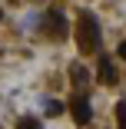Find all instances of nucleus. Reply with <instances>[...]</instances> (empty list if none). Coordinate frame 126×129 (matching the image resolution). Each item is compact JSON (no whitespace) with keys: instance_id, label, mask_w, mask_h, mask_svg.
<instances>
[{"instance_id":"8","label":"nucleus","mask_w":126,"mask_h":129,"mask_svg":"<svg viewBox=\"0 0 126 129\" xmlns=\"http://www.w3.org/2000/svg\"><path fill=\"white\" fill-rule=\"evenodd\" d=\"M60 113H63V103L50 99V103H46V116H60Z\"/></svg>"},{"instance_id":"9","label":"nucleus","mask_w":126,"mask_h":129,"mask_svg":"<svg viewBox=\"0 0 126 129\" xmlns=\"http://www.w3.org/2000/svg\"><path fill=\"white\" fill-rule=\"evenodd\" d=\"M116 53H119V56H123V60H126V40H123V43H119V46H116Z\"/></svg>"},{"instance_id":"6","label":"nucleus","mask_w":126,"mask_h":129,"mask_svg":"<svg viewBox=\"0 0 126 129\" xmlns=\"http://www.w3.org/2000/svg\"><path fill=\"white\" fill-rule=\"evenodd\" d=\"M17 129H40V122H37L33 116H23V119L17 122Z\"/></svg>"},{"instance_id":"3","label":"nucleus","mask_w":126,"mask_h":129,"mask_svg":"<svg viewBox=\"0 0 126 129\" xmlns=\"http://www.w3.org/2000/svg\"><path fill=\"white\" fill-rule=\"evenodd\" d=\"M70 113H73V119H77V126H90V119H93V113H90V99L80 96V93L70 99Z\"/></svg>"},{"instance_id":"5","label":"nucleus","mask_w":126,"mask_h":129,"mask_svg":"<svg viewBox=\"0 0 126 129\" xmlns=\"http://www.w3.org/2000/svg\"><path fill=\"white\" fill-rule=\"evenodd\" d=\"M70 83L73 86H86L90 83V70L83 63H70Z\"/></svg>"},{"instance_id":"2","label":"nucleus","mask_w":126,"mask_h":129,"mask_svg":"<svg viewBox=\"0 0 126 129\" xmlns=\"http://www.w3.org/2000/svg\"><path fill=\"white\" fill-rule=\"evenodd\" d=\"M43 27H46V37H53V40H66L70 37V27H66V17L60 10H50L46 20H43Z\"/></svg>"},{"instance_id":"7","label":"nucleus","mask_w":126,"mask_h":129,"mask_svg":"<svg viewBox=\"0 0 126 129\" xmlns=\"http://www.w3.org/2000/svg\"><path fill=\"white\" fill-rule=\"evenodd\" d=\"M116 122L119 129H126V103H116Z\"/></svg>"},{"instance_id":"1","label":"nucleus","mask_w":126,"mask_h":129,"mask_svg":"<svg viewBox=\"0 0 126 129\" xmlns=\"http://www.w3.org/2000/svg\"><path fill=\"white\" fill-rule=\"evenodd\" d=\"M77 43H80V53H96L99 43H103L99 20H96L90 10H80V20H77Z\"/></svg>"},{"instance_id":"4","label":"nucleus","mask_w":126,"mask_h":129,"mask_svg":"<svg viewBox=\"0 0 126 129\" xmlns=\"http://www.w3.org/2000/svg\"><path fill=\"white\" fill-rule=\"evenodd\" d=\"M96 76H99V83H106V86H113V83H116V66H113V60H110V56H99Z\"/></svg>"}]
</instances>
